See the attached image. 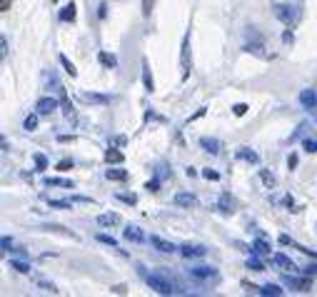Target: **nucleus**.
I'll return each instance as SVG.
<instances>
[{"label": "nucleus", "mask_w": 317, "mask_h": 297, "mask_svg": "<svg viewBox=\"0 0 317 297\" xmlns=\"http://www.w3.org/2000/svg\"><path fill=\"white\" fill-rule=\"evenodd\" d=\"M145 282H147V285H150V290H155L157 295H178V292H183V290H180V285H178L175 280H170L168 275H163V272L147 275V277H145Z\"/></svg>", "instance_id": "f257e3e1"}, {"label": "nucleus", "mask_w": 317, "mask_h": 297, "mask_svg": "<svg viewBox=\"0 0 317 297\" xmlns=\"http://www.w3.org/2000/svg\"><path fill=\"white\" fill-rule=\"evenodd\" d=\"M190 73H193V55H190V30H188L180 45V78L188 80Z\"/></svg>", "instance_id": "f03ea898"}, {"label": "nucleus", "mask_w": 317, "mask_h": 297, "mask_svg": "<svg viewBox=\"0 0 317 297\" xmlns=\"http://www.w3.org/2000/svg\"><path fill=\"white\" fill-rule=\"evenodd\" d=\"M188 275H190V280H195V282L217 280V270H215V267H193V270H188Z\"/></svg>", "instance_id": "7ed1b4c3"}, {"label": "nucleus", "mask_w": 317, "mask_h": 297, "mask_svg": "<svg viewBox=\"0 0 317 297\" xmlns=\"http://www.w3.org/2000/svg\"><path fill=\"white\" fill-rule=\"evenodd\" d=\"M282 282H285L290 290H297V292H310V290H312V282H310V280H300V277H292V275H285Z\"/></svg>", "instance_id": "20e7f679"}, {"label": "nucleus", "mask_w": 317, "mask_h": 297, "mask_svg": "<svg viewBox=\"0 0 317 297\" xmlns=\"http://www.w3.org/2000/svg\"><path fill=\"white\" fill-rule=\"evenodd\" d=\"M55 110H58V100H55V98H40L38 105H35V112H38V115H50V112H55Z\"/></svg>", "instance_id": "39448f33"}, {"label": "nucleus", "mask_w": 317, "mask_h": 297, "mask_svg": "<svg viewBox=\"0 0 317 297\" xmlns=\"http://www.w3.org/2000/svg\"><path fill=\"white\" fill-rule=\"evenodd\" d=\"M300 102H302L305 110H315V107H317V90L305 88V90L300 93Z\"/></svg>", "instance_id": "423d86ee"}, {"label": "nucleus", "mask_w": 317, "mask_h": 297, "mask_svg": "<svg viewBox=\"0 0 317 297\" xmlns=\"http://www.w3.org/2000/svg\"><path fill=\"white\" fill-rule=\"evenodd\" d=\"M150 245H152V247H155L157 252H165V255H168V252H175V250H178V247H175L173 242H168V240H163V237H157V235H150Z\"/></svg>", "instance_id": "0eeeda50"}, {"label": "nucleus", "mask_w": 317, "mask_h": 297, "mask_svg": "<svg viewBox=\"0 0 317 297\" xmlns=\"http://www.w3.org/2000/svg\"><path fill=\"white\" fill-rule=\"evenodd\" d=\"M275 15H277L282 23H295V18H297V13H295L290 5H282V3L275 5Z\"/></svg>", "instance_id": "6e6552de"}, {"label": "nucleus", "mask_w": 317, "mask_h": 297, "mask_svg": "<svg viewBox=\"0 0 317 297\" xmlns=\"http://www.w3.org/2000/svg\"><path fill=\"white\" fill-rule=\"evenodd\" d=\"M200 145L205 147L210 155H220L222 153V142L217 137H200Z\"/></svg>", "instance_id": "1a4fd4ad"}, {"label": "nucleus", "mask_w": 317, "mask_h": 297, "mask_svg": "<svg viewBox=\"0 0 317 297\" xmlns=\"http://www.w3.org/2000/svg\"><path fill=\"white\" fill-rule=\"evenodd\" d=\"M83 102H93V105H107L112 98L110 95H100V93H80Z\"/></svg>", "instance_id": "9d476101"}, {"label": "nucleus", "mask_w": 317, "mask_h": 297, "mask_svg": "<svg viewBox=\"0 0 317 297\" xmlns=\"http://www.w3.org/2000/svg\"><path fill=\"white\" fill-rule=\"evenodd\" d=\"M58 93H60V102H63V112H65V117L75 122V107H73V102L68 100V95H65L63 85H58Z\"/></svg>", "instance_id": "9b49d317"}, {"label": "nucleus", "mask_w": 317, "mask_h": 297, "mask_svg": "<svg viewBox=\"0 0 317 297\" xmlns=\"http://www.w3.org/2000/svg\"><path fill=\"white\" fill-rule=\"evenodd\" d=\"M175 205H178V207H188V210H190V207H195V205H198V198H195L193 193H178V195H175Z\"/></svg>", "instance_id": "f8f14e48"}, {"label": "nucleus", "mask_w": 317, "mask_h": 297, "mask_svg": "<svg viewBox=\"0 0 317 297\" xmlns=\"http://www.w3.org/2000/svg\"><path fill=\"white\" fill-rule=\"evenodd\" d=\"M270 260H272V265H277V267H282V270H290V272H295V270H297V267H295V262H292L287 255H282V252H275Z\"/></svg>", "instance_id": "ddd939ff"}, {"label": "nucleus", "mask_w": 317, "mask_h": 297, "mask_svg": "<svg viewBox=\"0 0 317 297\" xmlns=\"http://www.w3.org/2000/svg\"><path fill=\"white\" fill-rule=\"evenodd\" d=\"M122 235H125V240H130V242H142V240H145V232H142L137 225H127Z\"/></svg>", "instance_id": "4468645a"}, {"label": "nucleus", "mask_w": 317, "mask_h": 297, "mask_svg": "<svg viewBox=\"0 0 317 297\" xmlns=\"http://www.w3.org/2000/svg\"><path fill=\"white\" fill-rule=\"evenodd\" d=\"M98 225H100V227H112V225H120V215H117V212H105V215H98Z\"/></svg>", "instance_id": "2eb2a0df"}, {"label": "nucleus", "mask_w": 317, "mask_h": 297, "mask_svg": "<svg viewBox=\"0 0 317 297\" xmlns=\"http://www.w3.org/2000/svg\"><path fill=\"white\" fill-rule=\"evenodd\" d=\"M180 252H183V255L190 260V257H203L208 250H205L203 245H183V247H180Z\"/></svg>", "instance_id": "dca6fc26"}, {"label": "nucleus", "mask_w": 317, "mask_h": 297, "mask_svg": "<svg viewBox=\"0 0 317 297\" xmlns=\"http://www.w3.org/2000/svg\"><path fill=\"white\" fill-rule=\"evenodd\" d=\"M122 160H125V155H122L120 150H112V147H110V150L105 153V163H107V165H120Z\"/></svg>", "instance_id": "f3484780"}, {"label": "nucleus", "mask_w": 317, "mask_h": 297, "mask_svg": "<svg viewBox=\"0 0 317 297\" xmlns=\"http://www.w3.org/2000/svg\"><path fill=\"white\" fill-rule=\"evenodd\" d=\"M142 83H145V90H147V93H152V90H155V83H152V75H150L147 60H142Z\"/></svg>", "instance_id": "a211bd4d"}, {"label": "nucleus", "mask_w": 317, "mask_h": 297, "mask_svg": "<svg viewBox=\"0 0 317 297\" xmlns=\"http://www.w3.org/2000/svg\"><path fill=\"white\" fill-rule=\"evenodd\" d=\"M45 185H53V188H75L73 180H63V178H45Z\"/></svg>", "instance_id": "6ab92c4d"}, {"label": "nucleus", "mask_w": 317, "mask_h": 297, "mask_svg": "<svg viewBox=\"0 0 317 297\" xmlns=\"http://www.w3.org/2000/svg\"><path fill=\"white\" fill-rule=\"evenodd\" d=\"M237 158H240V160H247V163H260L257 153L247 150V147H240V150H237Z\"/></svg>", "instance_id": "aec40b11"}, {"label": "nucleus", "mask_w": 317, "mask_h": 297, "mask_svg": "<svg viewBox=\"0 0 317 297\" xmlns=\"http://www.w3.org/2000/svg\"><path fill=\"white\" fill-rule=\"evenodd\" d=\"M105 178L107 180H115V183H125L127 180V173L125 170H105Z\"/></svg>", "instance_id": "412c9836"}, {"label": "nucleus", "mask_w": 317, "mask_h": 297, "mask_svg": "<svg viewBox=\"0 0 317 297\" xmlns=\"http://www.w3.org/2000/svg\"><path fill=\"white\" fill-rule=\"evenodd\" d=\"M252 252H255V255H270V245H267L265 240H255V242H252Z\"/></svg>", "instance_id": "4be33fe9"}, {"label": "nucleus", "mask_w": 317, "mask_h": 297, "mask_svg": "<svg viewBox=\"0 0 317 297\" xmlns=\"http://www.w3.org/2000/svg\"><path fill=\"white\" fill-rule=\"evenodd\" d=\"M60 20H65V23H68V20H70V23L75 20V5H73V3L65 5V8L60 10Z\"/></svg>", "instance_id": "5701e85b"}, {"label": "nucleus", "mask_w": 317, "mask_h": 297, "mask_svg": "<svg viewBox=\"0 0 317 297\" xmlns=\"http://www.w3.org/2000/svg\"><path fill=\"white\" fill-rule=\"evenodd\" d=\"M232 207H235V202H232V198L225 193V195L220 198V210H222V212H232Z\"/></svg>", "instance_id": "b1692460"}, {"label": "nucleus", "mask_w": 317, "mask_h": 297, "mask_svg": "<svg viewBox=\"0 0 317 297\" xmlns=\"http://www.w3.org/2000/svg\"><path fill=\"white\" fill-rule=\"evenodd\" d=\"M247 267L255 270V272H262V270H265V265L257 260V255H250V257H247Z\"/></svg>", "instance_id": "393cba45"}, {"label": "nucleus", "mask_w": 317, "mask_h": 297, "mask_svg": "<svg viewBox=\"0 0 317 297\" xmlns=\"http://www.w3.org/2000/svg\"><path fill=\"white\" fill-rule=\"evenodd\" d=\"M10 267L18 270L20 275H28V272H30V265H28V262H20V260H10Z\"/></svg>", "instance_id": "a878e982"}, {"label": "nucleus", "mask_w": 317, "mask_h": 297, "mask_svg": "<svg viewBox=\"0 0 317 297\" xmlns=\"http://www.w3.org/2000/svg\"><path fill=\"white\" fill-rule=\"evenodd\" d=\"M60 63H63V68H65V73H68L70 78H75V75H78V70H75V65H73V63H70V60H68L65 55H60Z\"/></svg>", "instance_id": "bb28decb"}, {"label": "nucleus", "mask_w": 317, "mask_h": 297, "mask_svg": "<svg viewBox=\"0 0 317 297\" xmlns=\"http://www.w3.org/2000/svg\"><path fill=\"white\" fill-rule=\"evenodd\" d=\"M23 127H25L28 132H33V130L38 127V112H35V115H28V117H25V122H23Z\"/></svg>", "instance_id": "cd10ccee"}, {"label": "nucleus", "mask_w": 317, "mask_h": 297, "mask_svg": "<svg viewBox=\"0 0 317 297\" xmlns=\"http://www.w3.org/2000/svg\"><path fill=\"white\" fill-rule=\"evenodd\" d=\"M260 178H262V183H265L267 188H275V185H277V178H275L272 173H267V170H262V173H260Z\"/></svg>", "instance_id": "c85d7f7f"}, {"label": "nucleus", "mask_w": 317, "mask_h": 297, "mask_svg": "<svg viewBox=\"0 0 317 297\" xmlns=\"http://www.w3.org/2000/svg\"><path fill=\"white\" fill-rule=\"evenodd\" d=\"M260 295H275V297H280L282 290L277 285H265V287H260Z\"/></svg>", "instance_id": "c756f323"}, {"label": "nucleus", "mask_w": 317, "mask_h": 297, "mask_svg": "<svg viewBox=\"0 0 317 297\" xmlns=\"http://www.w3.org/2000/svg\"><path fill=\"white\" fill-rule=\"evenodd\" d=\"M100 63H103L105 68H115V65H117L115 55H107V53H100Z\"/></svg>", "instance_id": "7c9ffc66"}, {"label": "nucleus", "mask_w": 317, "mask_h": 297, "mask_svg": "<svg viewBox=\"0 0 317 297\" xmlns=\"http://www.w3.org/2000/svg\"><path fill=\"white\" fill-rule=\"evenodd\" d=\"M48 205L55 207V210H68L70 207V200H48Z\"/></svg>", "instance_id": "2f4dec72"}, {"label": "nucleus", "mask_w": 317, "mask_h": 297, "mask_svg": "<svg viewBox=\"0 0 317 297\" xmlns=\"http://www.w3.org/2000/svg\"><path fill=\"white\" fill-rule=\"evenodd\" d=\"M98 240H100V242H105V245H110V247H117V240H115V237H110V235H98Z\"/></svg>", "instance_id": "473e14b6"}, {"label": "nucleus", "mask_w": 317, "mask_h": 297, "mask_svg": "<svg viewBox=\"0 0 317 297\" xmlns=\"http://www.w3.org/2000/svg\"><path fill=\"white\" fill-rule=\"evenodd\" d=\"M302 145H305V150H307V153H317V140H310V137H307Z\"/></svg>", "instance_id": "72a5a7b5"}, {"label": "nucleus", "mask_w": 317, "mask_h": 297, "mask_svg": "<svg viewBox=\"0 0 317 297\" xmlns=\"http://www.w3.org/2000/svg\"><path fill=\"white\" fill-rule=\"evenodd\" d=\"M35 165H38V170H45V168H48V160H45V155H40V153H38V155H35Z\"/></svg>", "instance_id": "f704fd0d"}, {"label": "nucleus", "mask_w": 317, "mask_h": 297, "mask_svg": "<svg viewBox=\"0 0 317 297\" xmlns=\"http://www.w3.org/2000/svg\"><path fill=\"white\" fill-rule=\"evenodd\" d=\"M232 112H235V115H245V112H247V105H245V102H237V105H232Z\"/></svg>", "instance_id": "c9c22d12"}, {"label": "nucleus", "mask_w": 317, "mask_h": 297, "mask_svg": "<svg viewBox=\"0 0 317 297\" xmlns=\"http://www.w3.org/2000/svg\"><path fill=\"white\" fill-rule=\"evenodd\" d=\"M203 178H205V180H220V175H217L215 170H203Z\"/></svg>", "instance_id": "e433bc0d"}, {"label": "nucleus", "mask_w": 317, "mask_h": 297, "mask_svg": "<svg viewBox=\"0 0 317 297\" xmlns=\"http://www.w3.org/2000/svg\"><path fill=\"white\" fill-rule=\"evenodd\" d=\"M117 198H120L122 202H127V205H135V202H137V198H135V195H117Z\"/></svg>", "instance_id": "4c0bfd02"}, {"label": "nucleus", "mask_w": 317, "mask_h": 297, "mask_svg": "<svg viewBox=\"0 0 317 297\" xmlns=\"http://www.w3.org/2000/svg\"><path fill=\"white\" fill-rule=\"evenodd\" d=\"M10 3H13V0H0V13H8L10 10Z\"/></svg>", "instance_id": "58836bf2"}, {"label": "nucleus", "mask_w": 317, "mask_h": 297, "mask_svg": "<svg viewBox=\"0 0 317 297\" xmlns=\"http://www.w3.org/2000/svg\"><path fill=\"white\" fill-rule=\"evenodd\" d=\"M287 168H290V170L297 168V155H290V158H287Z\"/></svg>", "instance_id": "ea45409f"}, {"label": "nucleus", "mask_w": 317, "mask_h": 297, "mask_svg": "<svg viewBox=\"0 0 317 297\" xmlns=\"http://www.w3.org/2000/svg\"><path fill=\"white\" fill-rule=\"evenodd\" d=\"M68 168H73V160H60L58 163V170H68Z\"/></svg>", "instance_id": "a19ab883"}, {"label": "nucleus", "mask_w": 317, "mask_h": 297, "mask_svg": "<svg viewBox=\"0 0 317 297\" xmlns=\"http://www.w3.org/2000/svg\"><path fill=\"white\" fill-rule=\"evenodd\" d=\"M3 250H5V252L13 250V240H10V237H3Z\"/></svg>", "instance_id": "79ce46f5"}, {"label": "nucleus", "mask_w": 317, "mask_h": 297, "mask_svg": "<svg viewBox=\"0 0 317 297\" xmlns=\"http://www.w3.org/2000/svg\"><path fill=\"white\" fill-rule=\"evenodd\" d=\"M0 45H3V58H8V38L5 35L0 38Z\"/></svg>", "instance_id": "37998d69"}, {"label": "nucleus", "mask_w": 317, "mask_h": 297, "mask_svg": "<svg viewBox=\"0 0 317 297\" xmlns=\"http://www.w3.org/2000/svg\"><path fill=\"white\" fill-rule=\"evenodd\" d=\"M145 188H147V190H150V193H157V180H152V183H147V185H145Z\"/></svg>", "instance_id": "c03bdc74"}, {"label": "nucleus", "mask_w": 317, "mask_h": 297, "mask_svg": "<svg viewBox=\"0 0 317 297\" xmlns=\"http://www.w3.org/2000/svg\"><path fill=\"white\" fill-rule=\"evenodd\" d=\"M280 245H292V237H287V235H280Z\"/></svg>", "instance_id": "a18cd8bd"}]
</instances>
